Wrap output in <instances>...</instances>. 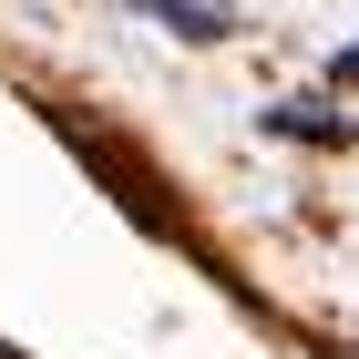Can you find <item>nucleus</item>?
Wrapping results in <instances>:
<instances>
[{
	"label": "nucleus",
	"mask_w": 359,
	"mask_h": 359,
	"mask_svg": "<svg viewBox=\"0 0 359 359\" xmlns=\"http://www.w3.org/2000/svg\"><path fill=\"white\" fill-rule=\"evenodd\" d=\"M144 11H154V21H175L185 41H226V31H236L226 11H205V0H144Z\"/></svg>",
	"instance_id": "obj_1"
},
{
	"label": "nucleus",
	"mask_w": 359,
	"mask_h": 359,
	"mask_svg": "<svg viewBox=\"0 0 359 359\" xmlns=\"http://www.w3.org/2000/svg\"><path fill=\"white\" fill-rule=\"evenodd\" d=\"M339 83H359V52H349V62H339Z\"/></svg>",
	"instance_id": "obj_2"
}]
</instances>
